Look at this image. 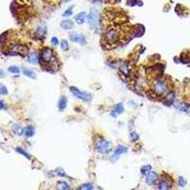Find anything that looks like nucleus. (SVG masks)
I'll list each match as a JSON object with an SVG mask.
<instances>
[{"label":"nucleus","instance_id":"1","mask_svg":"<svg viewBox=\"0 0 190 190\" xmlns=\"http://www.w3.org/2000/svg\"><path fill=\"white\" fill-rule=\"evenodd\" d=\"M94 147H95V150L99 154H106L111 150L110 142L102 138H99L95 141Z\"/></svg>","mask_w":190,"mask_h":190},{"label":"nucleus","instance_id":"2","mask_svg":"<svg viewBox=\"0 0 190 190\" xmlns=\"http://www.w3.org/2000/svg\"><path fill=\"white\" fill-rule=\"evenodd\" d=\"M152 90L157 95H165L168 91V84L164 79H158L153 83Z\"/></svg>","mask_w":190,"mask_h":190},{"label":"nucleus","instance_id":"3","mask_svg":"<svg viewBox=\"0 0 190 190\" xmlns=\"http://www.w3.org/2000/svg\"><path fill=\"white\" fill-rule=\"evenodd\" d=\"M104 39L108 44H115L120 39V34H119V32L116 29H110L106 32L105 35H104Z\"/></svg>","mask_w":190,"mask_h":190},{"label":"nucleus","instance_id":"4","mask_svg":"<svg viewBox=\"0 0 190 190\" xmlns=\"http://www.w3.org/2000/svg\"><path fill=\"white\" fill-rule=\"evenodd\" d=\"M70 90L74 96L79 98V99H81L83 101H85V102H90V101L91 100V95L90 93L79 90L78 88L75 87H70Z\"/></svg>","mask_w":190,"mask_h":190},{"label":"nucleus","instance_id":"5","mask_svg":"<svg viewBox=\"0 0 190 190\" xmlns=\"http://www.w3.org/2000/svg\"><path fill=\"white\" fill-rule=\"evenodd\" d=\"M53 60H54V57H53L52 50L50 49V48H45V49H43L42 52H41L40 61L44 62V63H52Z\"/></svg>","mask_w":190,"mask_h":190},{"label":"nucleus","instance_id":"6","mask_svg":"<svg viewBox=\"0 0 190 190\" xmlns=\"http://www.w3.org/2000/svg\"><path fill=\"white\" fill-rule=\"evenodd\" d=\"M28 52V49L26 47H24L19 44H14L10 48V53L11 54H15V55H26Z\"/></svg>","mask_w":190,"mask_h":190},{"label":"nucleus","instance_id":"7","mask_svg":"<svg viewBox=\"0 0 190 190\" xmlns=\"http://www.w3.org/2000/svg\"><path fill=\"white\" fill-rule=\"evenodd\" d=\"M88 23L91 29L97 28L98 25V13L97 11H91L88 15Z\"/></svg>","mask_w":190,"mask_h":190},{"label":"nucleus","instance_id":"8","mask_svg":"<svg viewBox=\"0 0 190 190\" xmlns=\"http://www.w3.org/2000/svg\"><path fill=\"white\" fill-rule=\"evenodd\" d=\"M172 186V182L171 179L168 177H163L161 180H160V183L158 185V189L160 190H166V189H170Z\"/></svg>","mask_w":190,"mask_h":190},{"label":"nucleus","instance_id":"9","mask_svg":"<svg viewBox=\"0 0 190 190\" xmlns=\"http://www.w3.org/2000/svg\"><path fill=\"white\" fill-rule=\"evenodd\" d=\"M70 41H72V42L81 44V45H85V44L87 43L84 35L81 33H77V32H72V33H70Z\"/></svg>","mask_w":190,"mask_h":190},{"label":"nucleus","instance_id":"10","mask_svg":"<svg viewBox=\"0 0 190 190\" xmlns=\"http://www.w3.org/2000/svg\"><path fill=\"white\" fill-rule=\"evenodd\" d=\"M157 180H158V175H157L156 172L150 170L148 173L145 174V183L147 185H154L157 182Z\"/></svg>","mask_w":190,"mask_h":190},{"label":"nucleus","instance_id":"11","mask_svg":"<svg viewBox=\"0 0 190 190\" xmlns=\"http://www.w3.org/2000/svg\"><path fill=\"white\" fill-rule=\"evenodd\" d=\"M124 110V108L123 104L119 103V104H117V105H115V106H113V108L111 109L110 115H111L112 117L116 118L118 115H120V114L123 113Z\"/></svg>","mask_w":190,"mask_h":190},{"label":"nucleus","instance_id":"12","mask_svg":"<svg viewBox=\"0 0 190 190\" xmlns=\"http://www.w3.org/2000/svg\"><path fill=\"white\" fill-rule=\"evenodd\" d=\"M175 98H176V95H175V92H174V91H171V92H168L167 94L165 95L164 102H165V105L170 106V105H172V103L174 102Z\"/></svg>","mask_w":190,"mask_h":190},{"label":"nucleus","instance_id":"13","mask_svg":"<svg viewBox=\"0 0 190 190\" xmlns=\"http://www.w3.org/2000/svg\"><path fill=\"white\" fill-rule=\"evenodd\" d=\"M40 61V58L39 56L36 52H31L29 53V56H28V62L31 64H38Z\"/></svg>","mask_w":190,"mask_h":190},{"label":"nucleus","instance_id":"14","mask_svg":"<svg viewBox=\"0 0 190 190\" xmlns=\"http://www.w3.org/2000/svg\"><path fill=\"white\" fill-rule=\"evenodd\" d=\"M60 26L64 29H70L73 27V22L70 19H65L60 23Z\"/></svg>","mask_w":190,"mask_h":190},{"label":"nucleus","instance_id":"15","mask_svg":"<svg viewBox=\"0 0 190 190\" xmlns=\"http://www.w3.org/2000/svg\"><path fill=\"white\" fill-rule=\"evenodd\" d=\"M67 103H68V99L67 97L65 96H62L60 97V99H59V103H58V108H59V110L60 111H63L65 108H66L67 106Z\"/></svg>","mask_w":190,"mask_h":190},{"label":"nucleus","instance_id":"16","mask_svg":"<svg viewBox=\"0 0 190 190\" xmlns=\"http://www.w3.org/2000/svg\"><path fill=\"white\" fill-rule=\"evenodd\" d=\"M86 11H81L80 13H78L77 15L75 16V21L77 24H79V25H81L83 24L85 21H86Z\"/></svg>","mask_w":190,"mask_h":190},{"label":"nucleus","instance_id":"17","mask_svg":"<svg viewBox=\"0 0 190 190\" xmlns=\"http://www.w3.org/2000/svg\"><path fill=\"white\" fill-rule=\"evenodd\" d=\"M127 151L126 147H123V145H119V147L116 148V150L114 151V158H118L119 155H121V154L123 153H126Z\"/></svg>","mask_w":190,"mask_h":190},{"label":"nucleus","instance_id":"18","mask_svg":"<svg viewBox=\"0 0 190 190\" xmlns=\"http://www.w3.org/2000/svg\"><path fill=\"white\" fill-rule=\"evenodd\" d=\"M23 73H24V75H26L27 77H29V78H31V79H36V75H35V73L29 69H26V68H24Z\"/></svg>","mask_w":190,"mask_h":190},{"label":"nucleus","instance_id":"19","mask_svg":"<svg viewBox=\"0 0 190 190\" xmlns=\"http://www.w3.org/2000/svg\"><path fill=\"white\" fill-rule=\"evenodd\" d=\"M13 130L16 135H19V136L22 135L24 133V128L21 126H19V124H14L13 126Z\"/></svg>","mask_w":190,"mask_h":190},{"label":"nucleus","instance_id":"20","mask_svg":"<svg viewBox=\"0 0 190 190\" xmlns=\"http://www.w3.org/2000/svg\"><path fill=\"white\" fill-rule=\"evenodd\" d=\"M24 132H25V135L27 137H32L34 135V128L31 126H28L25 127Z\"/></svg>","mask_w":190,"mask_h":190},{"label":"nucleus","instance_id":"21","mask_svg":"<svg viewBox=\"0 0 190 190\" xmlns=\"http://www.w3.org/2000/svg\"><path fill=\"white\" fill-rule=\"evenodd\" d=\"M119 69L122 71V73H124V75H128L129 74V67L128 65L126 64V63H123L120 65V67H119Z\"/></svg>","mask_w":190,"mask_h":190},{"label":"nucleus","instance_id":"22","mask_svg":"<svg viewBox=\"0 0 190 190\" xmlns=\"http://www.w3.org/2000/svg\"><path fill=\"white\" fill-rule=\"evenodd\" d=\"M57 189H62V190H69L70 189V185H68L66 182H63V181H60V182L57 183Z\"/></svg>","mask_w":190,"mask_h":190},{"label":"nucleus","instance_id":"23","mask_svg":"<svg viewBox=\"0 0 190 190\" xmlns=\"http://www.w3.org/2000/svg\"><path fill=\"white\" fill-rule=\"evenodd\" d=\"M94 188V186L92 183H84V185H81L77 189L79 190H92Z\"/></svg>","mask_w":190,"mask_h":190},{"label":"nucleus","instance_id":"24","mask_svg":"<svg viewBox=\"0 0 190 190\" xmlns=\"http://www.w3.org/2000/svg\"><path fill=\"white\" fill-rule=\"evenodd\" d=\"M15 151H16V152L20 153V154H22V155H24L27 159H29V160L31 159V155H29V154L27 152V151H25V150H24L23 148H21V147H16V148H15Z\"/></svg>","mask_w":190,"mask_h":190},{"label":"nucleus","instance_id":"25","mask_svg":"<svg viewBox=\"0 0 190 190\" xmlns=\"http://www.w3.org/2000/svg\"><path fill=\"white\" fill-rule=\"evenodd\" d=\"M8 70L10 71L11 73H13V74H18V73L20 72L19 68L16 67V66H11V67H9Z\"/></svg>","mask_w":190,"mask_h":190},{"label":"nucleus","instance_id":"26","mask_svg":"<svg viewBox=\"0 0 190 190\" xmlns=\"http://www.w3.org/2000/svg\"><path fill=\"white\" fill-rule=\"evenodd\" d=\"M151 170V166L150 165H145V166H142L141 168V173L142 175H145L147 173H148Z\"/></svg>","mask_w":190,"mask_h":190},{"label":"nucleus","instance_id":"27","mask_svg":"<svg viewBox=\"0 0 190 190\" xmlns=\"http://www.w3.org/2000/svg\"><path fill=\"white\" fill-rule=\"evenodd\" d=\"M8 94V90L4 85L0 84V95H7Z\"/></svg>","mask_w":190,"mask_h":190},{"label":"nucleus","instance_id":"28","mask_svg":"<svg viewBox=\"0 0 190 190\" xmlns=\"http://www.w3.org/2000/svg\"><path fill=\"white\" fill-rule=\"evenodd\" d=\"M61 48H62V50H65V52H67V50H69V44H68L66 40L61 41Z\"/></svg>","mask_w":190,"mask_h":190},{"label":"nucleus","instance_id":"29","mask_svg":"<svg viewBox=\"0 0 190 190\" xmlns=\"http://www.w3.org/2000/svg\"><path fill=\"white\" fill-rule=\"evenodd\" d=\"M129 137H130V140H131L132 142H136L139 139V135L135 132H130Z\"/></svg>","mask_w":190,"mask_h":190},{"label":"nucleus","instance_id":"30","mask_svg":"<svg viewBox=\"0 0 190 190\" xmlns=\"http://www.w3.org/2000/svg\"><path fill=\"white\" fill-rule=\"evenodd\" d=\"M55 174L58 175V176H60V177H66L67 176L66 173H65V171L62 168H57V169H56Z\"/></svg>","mask_w":190,"mask_h":190},{"label":"nucleus","instance_id":"31","mask_svg":"<svg viewBox=\"0 0 190 190\" xmlns=\"http://www.w3.org/2000/svg\"><path fill=\"white\" fill-rule=\"evenodd\" d=\"M178 183H179V186H181V187H185L186 185V181L183 177H180L179 180H178Z\"/></svg>","mask_w":190,"mask_h":190},{"label":"nucleus","instance_id":"32","mask_svg":"<svg viewBox=\"0 0 190 190\" xmlns=\"http://www.w3.org/2000/svg\"><path fill=\"white\" fill-rule=\"evenodd\" d=\"M72 10H73V7H70V8H69L68 10L65 11V13H63V16H65V17H67V16H70L71 14H72Z\"/></svg>","mask_w":190,"mask_h":190},{"label":"nucleus","instance_id":"33","mask_svg":"<svg viewBox=\"0 0 190 190\" xmlns=\"http://www.w3.org/2000/svg\"><path fill=\"white\" fill-rule=\"evenodd\" d=\"M52 44L53 46H57L59 42H58V38L57 37H52Z\"/></svg>","mask_w":190,"mask_h":190},{"label":"nucleus","instance_id":"34","mask_svg":"<svg viewBox=\"0 0 190 190\" xmlns=\"http://www.w3.org/2000/svg\"><path fill=\"white\" fill-rule=\"evenodd\" d=\"M6 108L5 106V103L4 101H0V110H2V109H4Z\"/></svg>","mask_w":190,"mask_h":190},{"label":"nucleus","instance_id":"35","mask_svg":"<svg viewBox=\"0 0 190 190\" xmlns=\"http://www.w3.org/2000/svg\"><path fill=\"white\" fill-rule=\"evenodd\" d=\"M5 76H6V72L3 70H0V78H3Z\"/></svg>","mask_w":190,"mask_h":190}]
</instances>
